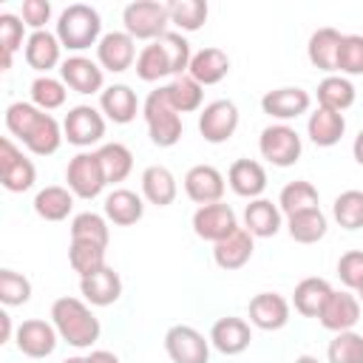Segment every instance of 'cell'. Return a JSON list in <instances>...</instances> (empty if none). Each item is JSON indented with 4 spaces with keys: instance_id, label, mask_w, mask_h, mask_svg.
<instances>
[{
    "instance_id": "1",
    "label": "cell",
    "mask_w": 363,
    "mask_h": 363,
    "mask_svg": "<svg viewBox=\"0 0 363 363\" xmlns=\"http://www.w3.org/2000/svg\"><path fill=\"white\" fill-rule=\"evenodd\" d=\"M6 130L17 136L34 156L57 153L65 139L62 125L51 113L40 111L34 102H11L6 108Z\"/></svg>"
},
{
    "instance_id": "2",
    "label": "cell",
    "mask_w": 363,
    "mask_h": 363,
    "mask_svg": "<svg viewBox=\"0 0 363 363\" xmlns=\"http://www.w3.org/2000/svg\"><path fill=\"white\" fill-rule=\"evenodd\" d=\"M51 323L60 335V340H65L74 349H91L99 340V318L91 312L88 301L62 295L51 303Z\"/></svg>"
},
{
    "instance_id": "3",
    "label": "cell",
    "mask_w": 363,
    "mask_h": 363,
    "mask_svg": "<svg viewBox=\"0 0 363 363\" xmlns=\"http://www.w3.org/2000/svg\"><path fill=\"white\" fill-rule=\"evenodd\" d=\"M57 40L65 51H85L102 40V17L94 6L85 3H71L68 9L60 11L57 17Z\"/></svg>"
},
{
    "instance_id": "4",
    "label": "cell",
    "mask_w": 363,
    "mask_h": 363,
    "mask_svg": "<svg viewBox=\"0 0 363 363\" xmlns=\"http://www.w3.org/2000/svg\"><path fill=\"white\" fill-rule=\"evenodd\" d=\"M142 116L147 125V136L156 147H173L182 139V113H176V108L170 105L164 85L147 94L142 105Z\"/></svg>"
},
{
    "instance_id": "5",
    "label": "cell",
    "mask_w": 363,
    "mask_h": 363,
    "mask_svg": "<svg viewBox=\"0 0 363 363\" xmlns=\"http://www.w3.org/2000/svg\"><path fill=\"white\" fill-rule=\"evenodd\" d=\"M122 26L133 40H147L156 43L167 34L170 26V9L167 3L156 0H136L122 9Z\"/></svg>"
},
{
    "instance_id": "6",
    "label": "cell",
    "mask_w": 363,
    "mask_h": 363,
    "mask_svg": "<svg viewBox=\"0 0 363 363\" xmlns=\"http://www.w3.org/2000/svg\"><path fill=\"white\" fill-rule=\"evenodd\" d=\"M65 182H68V190L77 199H85V201L96 199L108 184L96 150H79L65 167Z\"/></svg>"
},
{
    "instance_id": "7",
    "label": "cell",
    "mask_w": 363,
    "mask_h": 363,
    "mask_svg": "<svg viewBox=\"0 0 363 363\" xmlns=\"http://www.w3.org/2000/svg\"><path fill=\"white\" fill-rule=\"evenodd\" d=\"M258 150H261V156L269 164H275V167H292L301 159V153H303V142H301V136H298L295 128L278 122V125H267L261 130Z\"/></svg>"
},
{
    "instance_id": "8",
    "label": "cell",
    "mask_w": 363,
    "mask_h": 363,
    "mask_svg": "<svg viewBox=\"0 0 363 363\" xmlns=\"http://www.w3.org/2000/svg\"><path fill=\"white\" fill-rule=\"evenodd\" d=\"M164 352L173 363H210V337L196 326L176 323L164 332Z\"/></svg>"
},
{
    "instance_id": "9",
    "label": "cell",
    "mask_w": 363,
    "mask_h": 363,
    "mask_svg": "<svg viewBox=\"0 0 363 363\" xmlns=\"http://www.w3.org/2000/svg\"><path fill=\"white\" fill-rule=\"evenodd\" d=\"M0 182L9 193H26L37 182L34 162L23 156V150L11 142V136L0 139Z\"/></svg>"
},
{
    "instance_id": "10",
    "label": "cell",
    "mask_w": 363,
    "mask_h": 363,
    "mask_svg": "<svg viewBox=\"0 0 363 363\" xmlns=\"http://www.w3.org/2000/svg\"><path fill=\"white\" fill-rule=\"evenodd\" d=\"M62 133L74 147L99 145L105 136V116L94 105H74L62 119Z\"/></svg>"
},
{
    "instance_id": "11",
    "label": "cell",
    "mask_w": 363,
    "mask_h": 363,
    "mask_svg": "<svg viewBox=\"0 0 363 363\" xmlns=\"http://www.w3.org/2000/svg\"><path fill=\"white\" fill-rule=\"evenodd\" d=\"M238 130V108L233 99H213L201 108L199 113V133L210 145L230 142L233 133Z\"/></svg>"
},
{
    "instance_id": "12",
    "label": "cell",
    "mask_w": 363,
    "mask_h": 363,
    "mask_svg": "<svg viewBox=\"0 0 363 363\" xmlns=\"http://www.w3.org/2000/svg\"><path fill=\"white\" fill-rule=\"evenodd\" d=\"M60 79L77 94H102L105 91V71L85 54H71L60 65Z\"/></svg>"
},
{
    "instance_id": "13",
    "label": "cell",
    "mask_w": 363,
    "mask_h": 363,
    "mask_svg": "<svg viewBox=\"0 0 363 363\" xmlns=\"http://www.w3.org/2000/svg\"><path fill=\"white\" fill-rule=\"evenodd\" d=\"M238 230V218H235V210L224 201H216V204H204L193 213V233L201 238V241H213L218 244L221 238L233 235Z\"/></svg>"
},
{
    "instance_id": "14",
    "label": "cell",
    "mask_w": 363,
    "mask_h": 363,
    "mask_svg": "<svg viewBox=\"0 0 363 363\" xmlns=\"http://www.w3.org/2000/svg\"><path fill=\"white\" fill-rule=\"evenodd\" d=\"M14 343H17V349H20L26 357L43 360V357L54 354V349H57V343H60V335H57L54 323L40 320V318H28V320H23V323L14 329Z\"/></svg>"
},
{
    "instance_id": "15",
    "label": "cell",
    "mask_w": 363,
    "mask_h": 363,
    "mask_svg": "<svg viewBox=\"0 0 363 363\" xmlns=\"http://www.w3.org/2000/svg\"><path fill=\"white\" fill-rule=\"evenodd\" d=\"M136 40L128 31H108L96 43V62L102 65V71L122 74L130 65H136Z\"/></svg>"
},
{
    "instance_id": "16",
    "label": "cell",
    "mask_w": 363,
    "mask_h": 363,
    "mask_svg": "<svg viewBox=\"0 0 363 363\" xmlns=\"http://www.w3.org/2000/svg\"><path fill=\"white\" fill-rule=\"evenodd\" d=\"M320 326L329 329V332H349L357 326L360 320V301L352 289H332L329 301L323 303L320 315H318Z\"/></svg>"
},
{
    "instance_id": "17",
    "label": "cell",
    "mask_w": 363,
    "mask_h": 363,
    "mask_svg": "<svg viewBox=\"0 0 363 363\" xmlns=\"http://www.w3.org/2000/svg\"><path fill=\"white\" fill-rule=\"evenodd\" d=\"M289 301L278 292H258L250 298V306H247V315H250V323L255 329H264V332H278L289 323Z\"/></svg>"
},
{
    "instance_id": "18",
    "label": "cell",
    "mask_w": 363,
    "mask_h": 363,
    "mask_svg": "<svg viewBox=\"0 0 363 363\" xmlns=\"http://www.w3.org/2000/svg\"><path fill=\"white\" fill-rule=\"evenodd\" d=\"M312 105V96L309 91L298 88V85H286V88H275V91H267L261 96V111L272 119H281L284 125L289 119H298L301 113H306Z\"/></svg>"
},
{
    "instance_id": "19",
    "label": "cell",
    "mask_w": 363,
    "mask_h": 363,
    "mask_svg": "<svg viewBox=\"0 0 363 363\" xmlns=\"http://www.w3.org/2000/svg\"><path fill=\"white\" fill-rule=\"evenodd\" d=\"M184 193L190 201H196L199 207L204 204H216L221 201L224 196V176L218 167L213 164H193L187 173H184Z\"/></svg>"
},
{
    "instance_id": "20",
    "label": "cell",
    "mask_w": 363,
    "mask_h": 363,
    "mask_svg": "<svg viewBox=\"0 0 363 363\" xmlns=\"http://www.w3.org/2000/svg\"><path fill=\"white\" fill-rule=\"evenodd\" d=\"M252 343V329L244 318H235V315H227V318H218L210 329V346L218 349L221 354H241L247 352Z\"/></svg>"
},
{
    "instance_id": "21",
    "label": "cell",
    "mask_w": 363,
    "mask_h": 363,
    "mask_svg": "<svg viewBox=\"0 0 363 363\" xmlns=\"http://www.w3.org/2000/svg\"><path fill=\"white\" fill-rule=\"evenodd\" d=\"M79 292L91 306H111L122 298V278L113 267H102L79 278Z\"/></svg>"
},
{
    "instance_id": "22",
    "label": "cell",
    "mask_w": 363,
    "mask_h": 363,
    "mask_svg": "<svg viewBox=\"0 0 363 363\" xmlns=\"http://www.w3.org/2000/svg\"><path fill=\"white\" fill-rule=\"evenodd\" d=\"M99 111L105 119H111L113 125H128L136 119L139 113V99H136V91L125 82H116V85H108L102 94H99Z\"/></svg>"
},
{
    "instance_id": "23",
    "label": "cell",
    "mask_w": 363,
    "mask_h": 363,
    "mask_svg": "<svg viewBox=\"0 0 363 363\" xmlns=\"http://www.w3.org/2000/svg\"><path fill=\"white\" fill-rule=\"evenodd\" d=\"M227 184L241 199H261V193L267 190V170L255 159H235L227 170Z\"/></svg>"
},
{
    "instance_id": "24",
    "label": "cell",
    "mask_w": 363,
    "mask_h": 363,
    "mask_svg": "<svg viewBox=\"0 0 363 363\" xmlns=\"http://www.w3.org/2000/svg\"><path fill=\"white\" fill-rule=\"evenodd\" d=\"M23 54H26L28 68H34L40 77L48 74L51 68L62 65V45H60L57 34H51V31H31Z\"/></svg>"
},
{
    "instance_id": "25",
    "label": "cell",
    "mask_w": 363,
    "mask_h": 363,
    "mask_svg": "<svg viewBox=\"0 0 363 363\" xmlns=\"http://www.w3.org/2000/svg\"><path fill=\"white\" fill-rule=\"evenodd\" d=\"M252 250H255V238L244 227H238L233 235L213 244V261H216L218 269L233 272V269H241L252 258Z\"/></svg>"
},
{
    "instance_id": "26",
    "label": "cell",
    "mask_w": 363,
    "mask_h": 363,
    "mask_svg": "<svg viewBox=\"0 0 363 363\" xmlns=\"http://www.w3.org/2000/svg\"><path fill=\"white\" fill-rule=\"evenodd\" d=\"M284 224V213L278 204H272L269 199H252L244 207V230L252 238H272Z\"/></svg>"
},
{
    "instance_id": "27",
    "label": "cell",
    "mask_w": 363,
    "mask_h": 363,
    "mask_svg": "<svg viewBox=\"0 0 363 363\" xmlns=\"http://www.w3.org/2000/svg\"><path fill=\"white\" fill-rule=\"evenodd\" d=\"M187 74H190L201 88H204V85H218V82L230 74V57H227V51H221V48H216V45H207V48H201V51L193 54Z\"/></svg>"
},
{
    "instance_id": "28",
    "label": "cell",
    "mask_w": 363,
    "mask_h": 363,
    "mask_svg": "<svg viewBox=\"0 0 363 363\" xmlns=\"http://www.w3.org/2000/svg\"><path fill=\"white\" fill-rule=\"evenodd\" d=\"M102 210H105V218H108L111 224H116V227H130V224H136V221L145 216V201H142L139 193H133V190H128V187H116V190H111V193L105 196Z\"/></svg>"
},
{
    "instance_id": "29",
    "label": "cell",
    "mask_w": 363,
    "mask_h": 363,
    "mask_svg": "<svg viewBox=\"0 0 363 363\" xmlns=\"http://www.w3.org/2000/svg\"><path fill=\"white\" fill-rule=\"evenodd\" d=\"M340 40L343 34L332 26H323L318 31H312L309 43H306V57L315 68L326 71V74H335L337 71V51H340Z\"/></svg>"
},
{
    "instance_id": "30",
    "label": "cell",
    "mask_w": 363,
    "mask_h": 363,
    "mask_svg": "<svg viewBox=\"0 0 363 363\" xmlns=\"http://www.w3.org/2000/svg\"><path fill=\"white\" fill-rule=\"evenodd\" d=\"M346 133V119L337 111L329 108H315L306 119V136L318 145V147H335Z\"/></svg>"
},
{
    "instance_id": "31",
    "label": "cell",
    "mask_w": 363,
    "mask_h": 363,
    "mask_svg": "<svg viewBox=\"0 0 363 363\" xmlns=\"http://www.w3.org/2000/svg\"><path fill=\"white\" fill-rule=\"evenodd\" d=\"M329 295H332V284L326 278L309 275V278L298 281V286L292 292V306L303 318H318L320 309H323V303L329 301Z\"/></svg>"
},
{
    "instance_id": "32",
    "label": "cell",
    "mask_w": 363,
    "mask_h": 363,
    "mask_svg": "<svg viewBox=\"0 0 363 363\" xmlns=\"http://www.w3.org/2000/svg\"><path fill=\"white\" fill-rule=\"evenodd\" d=\"M176 193H179V184H176V176L164 167V164H150L142 170V196L156 204V207H167L176 201Z\"/></svg>"
},
{
    "instance_id": "33",
    "label": "cell",
    "mask_w": 363,
    "mask_h": 363,
    "mask_svg": "<svg viewBox=\"0 0 363 363\" xmlns=\"http://www.w3.org/2000/svg\"><path fill=\"white\" fill-rule=\"evenodd\" d=\"M74 193L62 184H48L43 190H37L34 196V213L43 221H65L74 210Z\"/></svg>"
},
{
    "instance_id": "34",
    "label": "cell",
    "mask_w": 363,
    "mask_h": 363,
    "mask_svg": "<svg viewBox=\"0 0 363 363\" xmlns=\"http://www.w3.org/2000/svg\"><path fill=\"white\" fill-rule=\"evenodd\" d=\"M354 85L349 77L343 74H326L320 82H318V105L320 108H329V111H337L343 113L346 108L354 105Z\"/></svg>"
},
{
    "instance_id": "35",
    "label": "cell",
    "mask_w": 363,
    "mask_h": 363,
    "mask_svg": "<svg viewBox=\"0 0 363 363\" xmlns=\"http://www.w3.org/2000/svg\"><path fill=\"white\" fill-rule=\"evenodd\" d=\"M286 230H289V238L298 241V244H318L326 235L329 221H326L323 210L315 207V210H303V213L286 216Z\"/></svg>"
},
{
    "instance_id": "36",
    "label": "cell",
    "mask_w": 363,
    "mask_h": 363,
    "mask_svg": "<svg viewBox=\"0 0 363 363\" xmlns=\"http://www.w3.org/2000/svg\"><path fill=\"white\" fill-rule=\"evenodd\" d=\"M96 156H99V164H102V170H105L108 184L125 182V179L130 176V170H133V153H130V147L122 145V142H105V145H99Z\"/></svg>"
},
{
    "instance_id": "37",
    "label": "cell",
    "mask_w": 363,
    "mask_h": 363,
    "mask_svg": "<svg viewBox=\"0 0 363 363\" xmlns=\"http://www.w3.org/2000/svg\"><path fill=\"white\" fill-rule=\"evenodd\" d=\"M320 201L318 196V187L306 179H295V182H286L281 187V196H278V207L284 216H295V213H303V210H315Z\"/></svg>"
},
{
    "instance_id": "38",
    "label": "cell",
    "mask_w": 363,
    "mask_h": 363,
    "mask_svg": "<svg viewBox=\"0 0 363 363\" xmlns=\"http://www.w3.org/2000/svg\"><path fill=\"white\" fill-rule=\"evenodd\" d=\"M164 94H167L170 105L176 108V113H193V111H199L201 102H204V88H201L190 74L173 77V79L164 85Z\"/></svg>"
},
{
    "instance_id": "39",
    "label": "cell",
    "mask_w": 363,
    "mask_h": 363,
    "mask_svg": "<svg viewBox=\"0 0 363 363\" xmlns=\"http://www.w3.org/2000/svg\"><path fill=\"white\" fill-rule=\"evenodd\" d=\"M71 241H88V244H96V247H105L108 250V241H111V230H108V218L99 216V213H77L71 218Z\"/></svg>"
},
{
    "instance_id": "40",
    "label": "cell",
    "mask_w": 363,
    "mask_h": 363,
    "mask_svg": "<svg viewBox=\"0 0 363 363\" xmlns=\"http://www.w3.org/2000/svg\"><path fill=\"white\" fill-rule=\"evenodd\" d=\"M23 40H28V37H26V23H23V17L3 11V14H0V71H9V68H11V60H14V54L20 51Z\"/></svg>"
},
{
    "instance_id": "41",
    "label": "cell",
    "mask_w": 363,
    "mask_h": 363,
    "mask_svg": "<svg viewBox=\"0 0 363 363\" xmlns=\"http://www.w3.org/2000/svg\"><path fill=\"white\" fill-rule=\"evenodd\" d=\"M65 96H68V85L62 79H57V77L43 74V77H37L31 82V102L40 111H45V113L62 108L65 105Z\"/></svg>"
},
{
    "instance_id": "42",
    "label": "cell",
    "mask_w": 363,
    "mask_h": 363,
    "mask_svg": "<svg viewBox=\"0 0 363 363\" xmlns=\"http://www.w3.org/2000/svg\"><path fill=\"white\" fill-rule=\"evenodd\" d=\"M332 218L343 230H360L363 227V190H343L332 201Z\"/></svg>"
},
{
    "instance_id": "43",
    "label": "cell",
    "mask_w": 363,
    "mask_h": 363,
    "mask_svg": "<svg viewBox=\"0 0 363 363\" xmlns=\"http://www.w3.org/2000/svg\"><path fill=\"white\" fill-rule=\"evenodd\" d=\"M170 9V23L182 31H199L204 23H207V3L204 0H176V3H167Z\"/></svg>"
},
{
    "instance_id": "44",
    "label": "cell",
    "mask_w": 363,
    "mask_h": 363,
    "mask_svg": "<svg viewBox=\"0 0 363 363\" xmlns=\"http://www.w3.org/2000/svg\"><path fill=\"white\" fill-rule=\"evenodd\" d=\"M68 264H71V269L79 278H85V275L108 267L105 264V247L88 244V241H71V247H68Z\"/></svg>"
},
{
    "instance_id": "45",
    "label": "cell",
    "mask_w": 363,
    "mask_h": 363,
    "mask_svg": "<svg viewBox=\"0 0 363 363\" xmlns=\"http://www.w3.org/2000/svg\"><path fill=\"white\" fill-rule=\"evenodd\" d=\"M164 57H167V68H170V77H184V71L190 68V60H193V51H190V43L182 31H167L162 40H159Z\"/></svg>"
},
{
    "instance_id": "46",
    "label": "cell",
    "mask_w": 363,
    "mask_h": 363,
    "mask_svg": "<svg viewBox=\"0 0 363 363\" xmlns=\"http://www.w3.org/2000/svg\"><path fill=\"white\" fill-rule=\"evenodd\" d=\"M136 77H139L142 82H159V79L170 77L167 57H164L159 40H156V43H147V45L139 51V57H136Z\"/></svg>"
},
{
    "instance_id": "47",
    "label": "cell",
    "mask_w": 363,
    "mask_h": 363,
    "mask_svg": "<svg viewBox=\"0 0 363 363\" xmlns=\"http://www.w3.org/2000/svg\"><path fill=\"white\" fill-rule=\"evenodd\" d=\"M326 357L329 363H363V335H357L354 329L337 332L329 340Z\"/></svg>"
},
{
    "instance_id": "48",
    "label": "cell",
    "mask_w": 363,
    "mask_h": 363,
    "mask_svg": "<svg viewBox=\"0 0 363 363\" xmlns=\"http://www.w3.org/2000/svg\"><path fill=\"white\" fill-rule=\"evenodd\" d=\"M0 301L3 306H23L31 301V281L17 269H0Z\"/></svg>"
},
{
    "instance_id": "49",
    "label": "cell",
    "mask_w": 363,
    "mask_h": 363,
    "mask_svg": "<svg viewBox=\"0 0 363 363\" xmlns=\"http://www.w3.org/2000/svg\"><path fill=\"white\" fill-rule=\"evenodd\" d=\"M337 71L343 77H363V34H343L337 51Z\"/></svg>"
},
{
    "instance_id": "50",
    "label": "cell",
    "mask_w": 363,
    "mask_h": 363,
    "mask_svg": "<svg viewBox=\"0 0 363 363\" xmlns=\"http://www.w3.org/2000/svg\"><path fill=\"white\" fill-rule=\"evenodd\" d=\"M337 278L346 289L357 292V286L363 284V250H349L337 258Z\"/></svg>"
},
{
    "instance_id": "51",
    "label": "cell",
    "mask_w": 363,
    "mask_h": 363,
    "mask_svg": "<svg viewBox=\"0 0 363 363\" xmlns=\"http://www.w3.org/2000/svg\"><path fill=\"white\" fill-rule=\"evenodd\" d=\"M20 17L28 28L34 31H45V23L51 20V3L48 0H23Z\"/></svg>"
},
{
    "instance_id": "52",
    "label": "cell",
    "mask_w": 363,
    "mask_h": 363,
    "mask_svg": "<svg viewBox=\"0 0 363 363\" xmlns=\"http://www.w3.org/2000/svg\"><path fill=\"white\" fill-rule=\"evenodd\" d=\"M85 360H88V363H122V360H119L113 352H108V349H94Z\"/></svg>"
},
{
    "instance_id": "53",
    "label": "cell",
    "mask_w": 363,
    "mask_h": 363,
    "mask_svg": "<svg viewBox=\"0 0 363 363\" xmlns=\"http://www.w3.org/2000/svg\"><path fill=\"white\" fill-rule=\"evenodd\" d=\"M0 343H9L11 340V315L9 312H0Z\"/></svg>"
},
{
    "instance_id": "54",
    "label": "cell",
    "mask_w": 363,
    "mask_h": 363,
    "mask_svg": "<svg viewBox=\"0 0 363 363\" xmlns=\"http://www.w3.org/2000/svg\"><path fill=\"white\" fill-rule=\"evenodd\" d=\"M352 156H354V162L363 167V130L354 136V142H352Z\"/></svg>"
},
{
    "instance_id": "55",
    "label": "cell",
    "mask_w": 363,
    "mask_h": 363,
    "mask_svg": "<svg viewBox=\"0 0 363 363\" xmlns=\"http://www.w3.org/2000/svg\"><path fill=\"white\" fill-rule=\"evenodd\" d=\"M295 363H320V360H318L315 354H298V357H295Z\"/></svg>"
},
{
    "instance_id": "56",
    "label": "cell",
    "mask_w": 363,
    "mask_h": 363,
    "mask_svg": "<svg viewBox=\"0 0 363 363\" xmlns=\"http://www.w3.org/2000/svg\"><path fill=\"white\" fill-rule=\"evenodd\" d=\"M62 363H88V360H85V357H79V354H74V357H65Z\"/></svg>"
},
{
    "instance_id": "57",
    "label": "cell",
    "mask_w": 363,
    "mask_h": 363,
    "mask_svg": "<svg viewBox=\"0 0 363 363\" xmlns=\"http://www.w3.org/2000/svg\"><path fill=\"white\" fill-rule=\"evenodd\" d=\"M354 295H357V301H360V303H363V284H360V286H357V292H354Z\"/></svg>"
}]
</instances>
